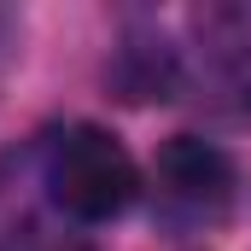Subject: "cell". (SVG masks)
Returning a JSON list of instances; mask_svg holds the SVG:
<instances>
[{"label":"cell","mask_w":251,"mask_h":251,"mask_svg":"<svg viewBox=\"0 0 251 251\" xmlns=\"http://www.w3.org/2000/svg\"><path fill=\"white\" fill-rule=\"evenodd\" d=\"M76 251H88V246H76Z\"/></svg>","instance_id":"obj_3"},{"label":"cell","mask_w":251,"mask_h":251,"mask_svg":"<svg viewBox=\"0 0 251 251\" xmlns=\"http://www.w3.org/2000/svg\"><path fill=\"white\" fill-rule=\"evenodd\" d=\"M47 187H53V199L70 216L105 222V216H117V210L134 204L140 170H134L128 146L111 128L82 123V128H64L53 140V152H47Z\"/></svg>","instance_id":"obj_1"},{"label":"cell","mask_w":251,"mask_h":251,"mask_svg":"<svg viewBox=\"0 0 251 251\" xmlns=\"http://www.w3.org/2000/svg\"><path fill=\"white\" fill-rule=\"evenodd\" d=\"M152 176H158V199L176 210H222L234 193V164L222 158V146L193 140V134H176L158 152Z\"/></svg>","instance_id":"obj_2"}]
</instances>
